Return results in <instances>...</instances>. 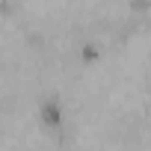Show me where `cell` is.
<instances>
[{"instance_id":"obj_1","label":"cell","mask_w":151,"mask_h":151,"mask_svg":"<svg viewBox=\"0 0 151 151\" xmlns=\"http://www.w3.org/2000/svg\"><path fill=\"white\" fill-rule=\"evenodd\" d=\"M39 122H42V127H47V130H62V122H65V104H62V98L56 95V92H47L42 101H39Z\"/></svg>"}]
</instances>
